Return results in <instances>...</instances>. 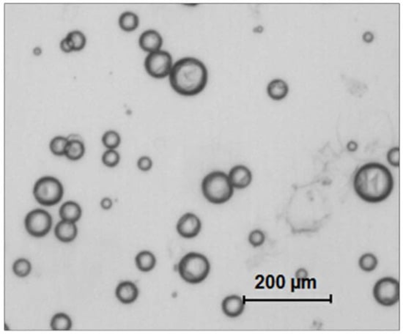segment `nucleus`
<instances>
[{"label": "nucleus", "mask_w": 403, "mask_h": 334, "mask_svg": "<svg viewBox=\"0 0 403 334\" xmlns=\"http://www.w3.org/2000/svg\"><path fill=\"white\" fill-rule=\"evenodd\" d=\"M51 329L53 330H69L72 327L71 318L64 313L57 314L51 322Z\"/></svg>", "instance_id": "20"}, {"label": "nucleus", "mask_w": 403, "mask_h": 334, "mask_svg": "<svg viewBox=\"0 0 403 334\" xmlns=\"http://www.w3.org/2000/svg\"><path fill=\"white\" fill-rule=\"evenodd\" d=\"M52 225L51 215L41 209L33 210L25 218L26 231L36 238H41L48 233Z\"/></svg>", "instance_id": "8"}, {"label": "nucleus", "mask_w": 403, "mask_h": 334, "mask_svg": "<svg viewBox=\"0 0 403 334\" xmlns=\"http://www.w3.org/2000/svg\"><path fill=\"white\" fill-rule=\"evenodd\" d=\"M60 215L64 221L76 222L82 215V209L74 202H67L60 209Z\"/></svg>", "instance_id": "16"}, {"label": "nucleus", "mask_w": 403, "mask_h": 334, "mask_svg": "<svg viewBox=\"0 0 403 334\" xmlns=\"http://www.w3.org/2000/svg\"><path fill=\"white\" fill-rule=\"evenodd\" d=\"M379 265V260L373 254L367 253L363 255L359 260V268L363 271L370 273L375 270Z\"/></svg>", "instance_id": "22"}, {"label": "nucleus", "mask_w": 403, "mask_h": 334, "mask_svg": "<svg viewBox=\"0 0 403 334\" xmlns=\"http://www.w3.org/2000/svg\"><path fill=\"white\" fill-rule=\"evenodd\" d=\"M113 203L111 199L106 197V198H103V200H101V205L102 208L104 209V210H110V209L113 207Z\"/></svg>", "instance_id": "32"}, {"label": "nucleus", "mask_w": 403, "mask_h": 334, "mask_svg": "<svg viewBox=\"0 0 403 334\" xmlns=\"http://www.w3.org/2000/svg\"><path fill=\"white\" fill-rule=\"evenodd\" d=\"M163 44V39L159 33L153 30L144 32L140 38V46L149 54L159 51Z\"/></svg>", "instance_id": "11"}, {"label": "nucleus", "mask_w": 403, "mask_h": 334, "mask_svg": "<svg viewBox=\"0 0 403 334\" xmlns=\"http://www.w3.org/2000/svg\"><path fill=\"white\" fill-rule=\"evenodd\" d=\"M136 265L137 268L142 272H149L153 270L156 265V258L153 253L148 250H143L137 255Z\"/></svg>", "instance_id": "17"}, {"label": "nucleus", "mask_w": 403, "mask_h": 334, "mask_svg": "<svg viewBox=\"0 0 403 334\" xmlns=\"http://www.w3.org/2000/svg\"><path fill=\"white\" fill-rule=\"evenodd\" d=\"M139 17L135 13L128 12L123 13L119 18V25L122 30L126 32L133 31L138 27Z\"/></svg>", "instance_id": "19"}, {"label": "nucleus", "mask_w": 403, "mask_h": 334, "mask_svg": "<svg viewBox=\"0 0 403 334\" xmlns=\"http://www.w3.org/2000/svg\"><path fill=\"white\" fill-rule=\"evenodd\" d=\"M120 159V154L115 150H107L102 156V161L108 167L116 166Z\"/></svg>", "instance_id": "26"}, {"label": "nucleus", "mask_w": 403, "mask_h": 334, "mask_svg": "<svg viewBox=\"0 0 403 334\" xmlns=\"http://www.w3.org/2000/svg\"><path fill=\"white\" fill-rule=\"evenodd\" d=\"M138 295V287L135 283L129 281L121 282L117 287V298L124 304H130L136 301Z\"/></svg>", "instance_id": "13"}, {"label": "nucleus", "mask_w": 403, "mask_h": 334, "mask_svg": "<svg viewBox=\"0 0 403 334\" xmlns=\"http://www.w3.org/2000/svg\"><path fill=\"white\" fill-rule=\"evenodd\" d=\"M145 66L148 74L153 77H166L170 75L173 66L171 54L162 50L150 53L145 59Z\"/></svg>", "instance_id": "7"}, {"label": "nucleus", "mask_w": 403, "mask_h": 334, "mask_svg": "<svg viewBox=\"0 0 403 334\" xmlns=\"http://www.w3.org/2000/svg\"><path fill=\"white\" fill-rule=\"evenodd\" d=\"M249 243L253 247L261 246L265 241V235L263 232L260 230H255L251 232L249 235Z\"/></svg>", "instance_id": "27"}, {"label": "nucleus", "mask_w": 403, "mask_h": 334, "mask_svg": "<svg viewBox=\"0 0 403 334\" xmlns=\"http://www.w3.org/2000/svg\"><path fill=\"white\" fill-rule=\"evenodd\" d=\"M202 223L200 218L193 213L182 215L177 224V231L184 238H194L201 231Z\"/></svg>", "instance_id": "9"}, {"label": "nucleus", "mask_w": 403, "mask_h": 334, "mask_svg": "<svg viewBox=\"0 0 403 334\" xmlns=\"http://www.w3.org/2000/svg\"><path fill=\"white\" fill-rule=\"evenodd\" d=\"M295 275V278H297L299 281L305 280L306 278L308 277V272H307V270H306V269L300 268L297 270Z\"/></svg>", "instance_id": "31"}, {"label": "nucleus", "mask_w": 403, "mask_h": 334, "mask_svg": "<svg viewBox=\"0 0 403 334\" xmlns=\"http://www.w3.org/2000/svg\"><path fill=\"white\" fill-rule=\"evenodd\" d=\"M33 193L38 203L45 206H51L60 203L63 198V185L57 178L44 177L37 182Z\"/></svg>", "instance_id": "5"}, {"label": "nucleus", "mask_w": 403, "mask_h": 334, "mask_svg": "<svg viewBox=\"0 0 403 334\" xmlns=\"http://www.w3.org/2000/svg\"><path fill=\"white\" fill-rule=\"evenodd\" d=\"M170 81L176 93L185 96H194L201 93L208 82L206 67L200 60L185 58L172 66Z\"/></svg>", "instance_id": "2"}, {"label": "nucleus", "mask_w": 403, "mask_h": 334, "mask_svg": "<svg viewBox=\"0 0 403 334\" xmlns=\"http://www.w3.org/2000/svg\"><path fill=\"white\" fill-rule=\"evenodd\" d=\"M60 48H61L64 52L66 53H70L73 51L66 38H65L64 39L62 40L61 42H60Z\"/></svg>", "instance_id": "30"}, {"label": "nucleus", "mask_w": 403, "mask_h": 334, "mask_svg": "<svg viewBox=\"0 0 403 334\" xmlns=\"http://www.w3.org/2000/svg\"><path fill=\"white\" fill-rule=\"evenodd\" d=\"M120 136L118 132L109 131L103 134L102 142L103 145L109 149L115 150L120 144Z\"/></svg>", "instance_id": "24"}, {"label": "nucleus", "mask_w": 403, "mask_h": 334, "mask_svg": "<svg viewBox=\"0 0 403 334\" xmlns=\"http://www.w3.org/2000/svg\"><path fill=\"white\" fill-rule=\"evenodd\" d=\"M55 233L57 238L60 241L69 243L77 236V227L74 222L62 220L55 227Z\"/></svg>", "instance_id": "14"}, {"label": "nucleus", "mask_w": 403, "mask_h": 334, "mask_svg": "<svg viewBox=\"0 0 403 334\" xmlns=\"http://www.w3.org/2000/svg\"><path fill=\"white\" fill-rule=\"evenodd\" d=\"M288 85L281 78H275L267 85V95L274 101H281L284 99L288 95Z\"/></svg>", "instance_id": "15"}, {"label": "nucleus", "mask_w": 403, "mask_h": 334, "mask_svg": "<svg viewBox=\"0 0 403 334\" xmlns=\"http://www.w3.org/2000/svg\"><path fill=\"white\" fill-rule=\"evenodd\" d=\"M15 274L19 277H26L32 270V265L26 259H19L15 262L13 267Z\"/></svg>", "instance_id": "25"}, {"label": "nucleus", "mask_w": 403, "mask_h": 334, "mask_svg": "<svg viewBox=\"0 0 403 334\" xmlns=\"http://www.w3.org/2000/svg\"><path fill=\"white\" fill-rule=\"evenodd\" d=\"M374 300L380 305L390 307L399 300V283L392 277H384L376 282L372 290Z\"/></svg>", "instance_id": "6"}, {"label": "nucleus", "mask_w": 403, "mask_h": 334, "mask_svg": "<svg viewBox=\"0 0 403 334\" xmlns=\"http://www.w3.org/2000/svg\"><path fill=\"white\" fill-rule=\"evenodd\" d=\"M68 146L65 151V156L72 161L80 159L85 155V144L81 138L68 140Z\"/></svg>", "instance_id": "18"}, {"label": "nucleus", "mask_w": 403, "mask_h": 334, "mask_svg": "<svg viewBox=\"0 0 403 334\" xmlns=\"http://www.w3.org/2000/svg\"><path fill=\"white\" fill-rule=\"evenodd\" d=\"M363 40H364V41L366 42V43H371V42L373 41L374 35L372 34L371 32H366V33H364V35H363Z\"/></svg>", "instance_id": "34"}, {"label": "nucleus", "mask_w": 403, "mask_h": 334, "mask_svg": "<svg viewBox=\"0 0 403 334\" xmlns=\"http://www.w3.org/2000/svg\"><path fill=\"white\" fill-rule=\"evenodd\" d=\"M210 264L205 255L196 252L187 254L179 262V275L187 283L197 285L208 276Z\"/></svg>", "instance_id": "4"}, {"label": "nucleus", "mask_w": 403, "mask_h": 334, "mask_svg": "<svg viewBox=\"0 0 403 334\" xmlns=\"http://www.w3.org/2000/svg\"><path fill=\"white\" fill-rule=\"evenodd\" d=\"M228 178L233 188L244 189L252 183V174L248 167L237 165L230 170Z\"/></svg>", "instance_id": "10"}, {"label": "nucleus", "mask_w": 403, "mask_h": 334, "mask_svg": "<svg viewBox=\"0 0 403 334\" xmlns=\"http://www.w3.org/2000/svg\"><path fill=\"white\" fill-rule=\"evenodd\" d=\"M222 309L226 316L235 318L243 314L245 310V303L238 295H230L224 299Z\"/></svg>", "instance_id": "12"}, {"label": "nucleus", "mask_w": 403, "mask_h": 334, "mask_svg": "<svg viewBox=\"0 0 403 334\" xmlns=\"http://www.w3.org/2000/svg\"><path fill=\"white\" fill-rule=\"evenodd\" d=\"M353 184L356 194L363 201L375 204L382 203L390 196L394 189V180L385 165L369 162L358 169Z\"/></svg>", "instance_id": "1"}, {"label": "nucleus", "mask_w": 403, "mask_h": 334, "mask_svg": "<svg viewBox=\"0 0 403 334\" xmlns=\"http://www.w3.org/2000/svg\"><path fill=\"white\" fill-rule=\"evenodd\" d=\"M33 53L36 55V56H39V55L41 54L42 53V49L40 47H36L34 48L33 50Z\"/></svg>", "instance_id": "37"}, {"label": "nucleus", "mask_w": 403, "mask_h": 334, "mask_svg": "<svg viewBox=\"0 0 403 334\" xmlns=\"http://www.w3.org/2000/svg\"><path fill=\"white\" fill-rule=\"evenodd\" d=\"M399 147H394L387 152L386 158L389 164L394 167H399L400 163Z\"/></svg>", "instance_id": "28"}, {"label": "nucleus", "mask_w": 403, "mask_h": 334, "mask_svg": "<svg viewBox=\"0 0 403 334\" xmlns=\"http://www.w3.org/2000/svg\"><path fill=\"white\" fill-rule=\"evenodd\" d=\"M66 38L73 51H80L86 44V37L78 30L68 33Z\"/></svg>", "instance_id": "21"}, {"label": "nucleus", "mask_w": 403, "mask_h": 334, "mask_svg": "<svg viewBox=\"0 0 403 334\" xmlns=\"http://www.w3.org/2000/svg\"><path fill=\"white\" fill-rule=\"evenodd\" d=\"M347 149H348L349 151L354 152L356 151L358 148V145L356 142L354 141H351L350 143L347 144Z\"/></svg>", "instance_id": "36"}, {"label": "nucleus", "mask_w": 403, "mask_h": 334, "mask_svg": "<svg viewBox=\"0 0 403 334\" xmlns=\"http://www.w3.org/2000/svg\"><path fill=\"white\" fill-rule=\"evenodd\" d=\"M202 191L205 198L213 204L227 203L233 195L234 188L228 175L223 172L208 174L202 183Z\"/></svg>", "instance_id": "3"}, {"label": "nucleus", "mask_w": 403, "mask_h": 334, "mask_svg": "<svg viewBox=\"0 0 403 334\" xmlns=\"http://www.w3.org/2000/svg\"><path fill=\"white\" fill-rule=\"evenodd\" d=\"M68 138L63 136H57L51 140L50 143L49 148L53 154L55 155H65L67 146L68 144Z\"/></svg>", "instance_id": "23"}, {"label": "nucleus", "mask_w": 403, "mask_h": 334, "mask_svg": "<svg viewBox=\"0 0 403 334\" xmlns=\"http://www.w3.org/2000/svg\"><path fill=\"white\" fill-rule=\"evenodd\" d=\"M137 166L143 172L149 171L153 166V161L148 156H143L137 161Z\"/></svg>", "instance_id": "29"}, {"label": "nucleus", "mask_w": 403, "mask_h": 334, "mask_svg": "<svg viewBox=\"0 0 403 334\" xmlns=\"http://www.w3.org/2000/svg\"><path fill=\"white\" fill-rule=\"evenodd\" d=\"M265 284H266V286L268 289H272L274 287V285H275V280H274V277L273 275H268L266 278V282H265Z\"/></svg>", "instance_id": "35"}, {"label": "nucleus", "mask_w": 403, "mask_h": 334, "mask_svg": "<svg viewBox=\"0 0 403 334\" xmlns=\"http://www.w3.org/2000/svg\"><path fill=\"white\" fill-rule=\"evenodd\" d=\"M285 278L284 275H279L277 278V287H278L279 289H283L284 287L285 286Z\"/></svg>", "instance_id": "33"}]
</instances>
